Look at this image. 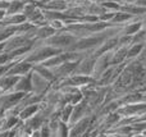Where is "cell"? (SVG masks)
<instances>
[{
    "label": "cell",
    "mask_w": 146,
    "mask_h": 137,
    "mask_svg": "<svg viewBox=\"0 0 146 137\" xmlns=\"http://www.w3.org/2000/svg\"><path fill=\"white\" fill-rule=\"evenodd\" d=\"M3 94H4V90H3V89H1V87H0V96H1V95H3Z\"/></svg>",
    "instance_id": "obj_19"
},
{
    "label": "cell",
    "mask_w": 146,
    "mask_h": 137,
    "mask_svg": "<svg viewBox=\"0 0 146 137\" xmlns=\"http://www.w3.org/2000/svg\"><path fill=\"white\" fill-rule=\"evenodd\" d=\"M10 1H8V0H0V10L1 9H8V7H9Z\"/></svg>",
    "instance_id": "obj_16"
},
{
    "label": "cell",
    "mask_w": 146,
    "mask_h": 137,
    "mask_svg": "<svg viewBox=\"0 0 146 137\" xmlns=\"http://www.w3.org/2000/svg\"><path fill=\"white\" fill-rule=\"evenodd\" d=\"M49 87V81L40 76L38 73H33L32 72V90L37 92V95H42L44 92L48 90Z\"/></svg>",
    "instance_id": "obj_6"
},
{
    "label": "cell",
    "mask_w": 146,
    "mask_h": 137,
    "mask_svg": "<svg viewBox=\"0 0 146 137\" xmlns=\"http://www.w3.org/2000/svg\"><path fill=\"white\" fill-rule=\"evenodd\" d=\"M133 4H135V5H137V7L146 8V0H135Z\"/></svg>",
    "instance_id": "obj_17"
},
{
    "label": "cell",
    "mask_w": 146,
    "mask_h": 137,
    "mask_svg": "<svg viewBox=\"0 0 146 137\" xmlns=\"http://www.w3.org/2000/svg\"><path fill=\"white\" fill-rule=\"evenodd\" d=\"M106 37H108V35L88 36V37L78 38V41L69 48V50H87V49L95 48L98 45H103V42L106 40Z\"/></svg>",
    "instance_id": "obj_3"
},
{
    "label": "cell",
    "mask_w": 146,
    "mask_h": 137,
    "mask_svg": "<svg viewBox=\"0 0 146 137\" xmlns=\"http://www.w3.org/2000/svg\"><path fill=\"white\" fill-rule=\"evenodd\" d=\"M145 69H146V64H145Z\"/></svg>",
    "instance_id": "obj_20"
},
{
    "label": "cell",
    "mask_w": 146,
    "mask_h": 137,
    "mask_svg": "<svg viewBox=\"0 0 146 137\" xmlns=\"http://www.w3.org/2000/svg\"><path fill=\"white\" fill-rule=\"evenodd\" d=\"M32 90V73L28 74V77L21 76L19 81L14 85L12 91H22V92H27Z\"/></svg>",
    "instance_id": "obj_7"
},
{
    "label": "cell",
    "mask_w": 146,
    "mask_h": 137,
    "mask_svg": "<svg viewBox=\"0 0 146 137\" xmlns=\"http://www.w3.org/2000/svg\"><path fill=\"white\" fill-rule=\"evenodd\" d=\"M36 72H37L40 76H42L44 78H46L48 81H53L54 78H55V74H54V72H51V71H49L46 67H44V66H38V67H36Z\"/></svg>",
    "instance_id": "obj_13"
},
{
    "label": "cell",
    "mask_w": 146,
    "mask_h": 137,
    "mask_svg": "<svg viewBox=\"0 0 146 137\" xmlns=\"http://www.w3.org/2000/svg\"><path fill=\"white\" fill-rule=\"evenodd\" d=\"M62 49H56L53 46H45V48H40L38 50H36V53H33L32 55H30L27 58L28 62H44L46 59L51 58V56L56 55V54H60Z\"/></svg>",
    "instance_id": "obj_4"
},
{
    "label": "cell",
    "mask_w": 146,
    "mask_h": 137,
    "mask_svg": "<svg viewBox=\"0 0 146 137\" xmlns=\"http://www.w3.org/2000/svg\"><path fill=\"white\" fill-rule=\"evenodd\" d=\"M31 69H32L31 62L26 60V62H19V63H15L14 62V64L10 67L9 71H8L5 74H8V76H25V74H27V72L31 71Z\"/></svg>",
    "instance_id": "obj_5"
},
{
    "label": "cell",
    "mask_w": 146,
    "mask_h": 137,
    "mask_svg": "<svg viewBox=\"0 0 146 137\" xmlns=\"http://www.w3.org/2000/svg\"><path fill=\"white\" fill-rule=\"evenodd\" d=\"M142 49H144V44H132L129 46L128 51H127V58H136L141 54Z\"/></svg>",
    "instance_id": "obj_12"
},
{
    "label": "cell",
    "mask_w": 146,
    "mask_h": 137,
    "mask_svg": "<svg viewBox=\"0 0 146 137\" xmlns=\"http://www.w3.org/2000/svg\"><path fill=\"white\" fill-rule=\"evenodd\" d=\"M40 135L41 137H50V128H49V126H42V128L40 131Z\"/></svg>",
    "instance_id": "obj_15"
},
{
    "label": "cell",
    "mask_w": 146,
    "mask_h": 137,
    "mask_svg": "<svg viewBox=\"0 0 146 137\" xmlns=\"http://www.w3.org/2000/svg\"><path fill=\"white\" fill-rule=\"evenodd\" d=\"M55 35V30H54L51 26H44V27H40L37 31H36V36L40 38H49L50 36Z\"/></svg>",
    "instance_id": "obj_10"
},
{
    "label": "cell",
    "mask_w": 146,
    "mask_h": 137,
    "mask_svg": "<svg viewBox=\"0 0 146 137\" xmlns=\"http://www.w3.org/2000/svg\"><path fill=\"white\" fill-rule=\"evenodd\" d=\"M23 9H25V5L22 4V1H19V0H13V1H10L9 7H8V9H7V15L18 14V13L22 12Z\"/></svg>",
    "instance_id": "obj_9"
},
{
    "label": "cell",
    "mask_w": 146,
    "mask_h": 137,
    "mask_svg": "<svg viewBox=\"0 0 146 137\" xmlns=\"http://www.w3.org/2000/svg\"><path fill=\"white\" fill-rule=\"evenodd\" d=\"M132 18V14L131 13H115V15L113 17V22L114 23H123L126 21H129Z\"/></svg>",
    "instance_id": "obj_14"
},
{
    "label": "cell",
    "mask_w": 146,
    "mask_h": 137,
    "mask_svg": "<svg viewBox=\"0 0 146 137\" xmlns=\"http://www.w3.org/2000/svg\"><path fill=\"white\" fill-rule=\"evenodd\" d=\"M78 41V37L72 33L69 35H53L49 38H46V44L49 46H53L56 49H62V48H71L76 42Z\"/></svg>",
    "instance_id": "obj_2"
},
{
    "label": "cell",
    "mask_w": 146,
    "mask_h": 137,
    "mask_svg": "<svg viewBox=\"0 0 146 137\" xmlns=\"http://www.w3.org/2000/svg\"><path fill=\"white\" fill-rule=\"evenodd\" d=\"M27 92L22 91H8L0 96V115L3 113L8 112V110L13 109L14 107H17L21 101L26 97Z\"/></svg>",
    "instance_id": "obj_1"
},
{
    "label": "cell",
    "mask_w": 146,
    "mask_h": 137,
    "mask_svg": "<svg viewBox=\"0 0 146 137\" xmlns=\"http://www.w3.org/2000/svg\"><path fill=\"white\" fill-rule=\"evenodd\" d=\"M40 105L41 104H31V105H27L26 108H23L22 110H21L19 113H18V115H19V119L25 120V119H28V118H31L32 115H35L36 113L40 110Z\"/></svg>",
    "instance_id": "obj_8"
},
{
    "label": "cell",
    "mask_w": 146,
    "mask_h": 137,
    "mask_svg": "<svg viewBox=\"0 0 146 137\" xmlns=\"http://www.w3.org/2000/svg\"><path fill=\"white\" fill-rule=\"evenodd\" d=\"M32 137H41V135H40V132L36 130V131H33L32 132Z\"/></svg>",
    "instance_id": "obj_18"
},
{
    "label": "cell",
    "mask_w": 146,
    "mask_h": 137,
    "mask_svg": "<svg viewBox=\"0 0 146 137\" xmlns=\"http://www.w3.org/2000/svg\"><path fill=\"white\" fill-rule=\"evenodd\" d=\"M142 27V23L141 22H137V23H132V24H127L126 27L123 28L122 31V35H129V36H133L135 33H137Z\"/></svg>",
    "instance_id": "obj_11"
}]
</instances>
